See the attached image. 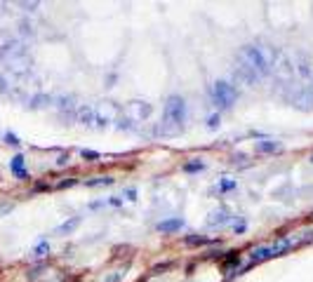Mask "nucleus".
<instances>
[{
	"label": "nucleus",
	"instance_id": "13",
	"mask_svg": "<svg viewBox=\"0 0 313 282\" xmlns=\"http://www.w3.org/2000/svg\"><path fill=\"white\" fill-rule=\"evenodd\" d=\"M80 221H83V216H71V219H66L64 223H59L54 233H57V235H71V233L80 226Z\"/></svg>",
	"mask_w": 313,
	"mask_h": 282
},
{
	"label": "nucleus",
	"instance_id": "27",
	"mask_svg": "<svg viewBox=\"0 0 313 282\" xmlns=\"http://www.w3.org/2000/svg\"><path fill=\"white\" fill-rule=\"evenodd\" d=\"M76 183H78V179L73 176V179H64V181H59L57 183V188H59V191L61 188H71V186H76Z\"/></svg>",
	"mask_w": 313,
	"mask_h": 282
},
{
	"label": "nucleus",
	"instance_id": "10",
	"mask_svg": "<svg viewBox=\"0 0 313 282\" xmlns=\"http://www.w3.org/2000/svg\"><path fill=\"white\" fill-rule=\"evenodd\" d=\"M273 259V249L271 244H264V247H254L250 252V266H257V263H264V261Z\"/></svg>",
	"mask_w": 313,
	"mask_h": 282
},
{
	"label": "nucleus",
	"instance_id": "3",
	"mask_svg": "<svg viewBox=\"0 0 313 282\" xmlns=\"http://www.w3.org/2000/svg\"><path fill=\"white\" fill-rule=\"evenodd\" d=\"M210 99L217 106V113L219 111H229L238 99V90L236 85L229 83V80H217V83L210 85Z\"/></svg>",
	"mask_w": 313,
	"mask_h": 282
},
{
	"label": "nucleus",
	"instance_id": "1",
	"mask_svg": "<svg viewBox=\"0 0 313 282\" xmlns=\"http://www.w3.org/2000/svg\"><path fill=\"white\" fill-rule=\"evenodd\" d=\"M275 61H278V50L275 47L261 45V43H250V45L240 47V52L236 57V66L247 71L254 80H261L273 71Z\"/></svg>",
	"mask_w": 313,
	"mask_h": 282
},
{
	"label": "nucleus",
	"instance_id": "7",
	"mask_svg": "<svg viewBox=\"0 0 313 282\" xmlns=\"http://www.w3.org/2000/svg\"><path fill=\"white\" fill-rule=\"evenodd\" d=\"M231 219H233V214H231L229 207H219V209H214L212 214H210V219H207V226L210 228H222V226H226V223H231Z\"/></svg>",
	"mask_w": 313,
	"mask_h": 282
},
{
	"label": "nucleus",
	"instance_id": "19",
	"mask_svg": "<svg viewBox=\"0 0 313 282\" xmlns=\"http://www.w3.org/2000/svg\"><path fill=\"white\" fill-rule=\"evenodd\" d=\"M184 172H189V174H193V172H200V169H205V162L200 160V158H193L191 162H184Z\"/></svg>",
	"mask_w": 313,
	"mask_h": 282
},
{
	"label": "nucleus",
	"instance_id": "5",
	"mask_svg": "<svg viewBox=\"0 0 313 282\" xmlns=\"http://www.w3.org/2000/svg\"><path fill=\"white\" fill-rule=\"evenodd\" d=\"M127 111H130L132 120L141 122V120H146V118H151L153 106L148 104V101H130V104H127Z\"/></svg>",
	"mask_w": 313,
	"mask_h": 282
},
{
	"label": "nucleus",
	"instance_id": "9",
	"mask_svg": "<svg viewBox=\"0 0 313 282\" xmlns=\"http://www.w3.org/2000/svg\"><path fill=\"white\" fill-rule=\"evenodd\" d=\"M182 228H184L182 216H170V219H163L158 223V230H161L163 235H172V233H177V230H182Z\"/></svg>",
	"mask_w": 313,
	"mask_h": 282
},
{
	"label": "nucleus",
	"instance_id": "31",
	"mask_svg": "<svg viewBox=\"0 0 313 282\" xmlns=\"http://www.w3.org/2000/svg\"><path fill=\"white\" fill-rule=\"evenodd\" d=\"M106 205H111V207H120V205H122V198H118V195H111V198L106 200Z\"/></svg>",
	"mask_w": 313,
	"mask_h": 282
},
{
	"label": "nucleus",
	"instance_id": "15",
	"mask_svg": "<svg viewBox=\"0 0 313 282\" xmlns=\"http://www.w3.org/2000/svg\"><path fill=\"white\" fill-rule=\"evenodd\" d=\"M214 240L207 235H198V233H191V235L184 237V244H189V247H205V244H212Z\"/></svg>",
	"mask_w": 313,
	"mask_h": 282
},
{
	"label": "nucleus",
	"instance_id": "25",
	"mask_svg": "<svg viewBox=\"0 0 313 282\" xmlns=\"http://www.w3.org/2000/svg\"><path fill=\"white\" fill-rule=\"evenodd\" d=\"M219 122H222V115L212 113L210 118H207V127H210V130H217V127H219Z\"/></svg>",
	"mask_w": 313,
	"mask_h": 282
},
{
	"label": "nucleus",
	"instance_id": "2",
	"mask_svg": "<svg viewBox=\"0 0 313 282\" xmlns=\"http://www.w3.org/2000/svg\"><path fill=\"white\" fill-rule=\"evenodd\" d=\"M186 115H189V106H186V99L179 97V94H170L165 99V106H163V125H172V130H182V125L186 122Z\"/></svg>",
	"mask_w": 313,
	"mask_h": 282
},
{
	"label": "nucleus",
	"instance_id": "4",
	"mask_svg": "<svg viewBox=\"0 0 313 282\" xmlns=\"http://www.w3.org/2000/svg\"><path fill=\"white\" fill-rule=\"evenodd\" d=\"M285 99L290 101L294 108H299V111H313V85L299 87V90H294L292 94H287Z\"/></svg>",
	"mask_w": 313,
	"mask_h": 282
},
{
	"label": "nucleus",
	"instance_id": "8",
	"mask_svg": "<svg viewBox=\"0 0 313 282\" xmlns=\"http://www.w3.org/2000/svg\"><path fill=\"white\" fill-rule=\"evenodd\" d=\"M10 172L19 179V181H29V169H26V158L22 153H17L15 158L10 160Z\"/></svg>",
	"mask_w": 313,
	"mask_h": 282
},
{
	"label": "nucleus",
	"instance_id": "34",
	"mask_svg": "<svg viewBox=\"0 0 313 282\" xmlns=\"http://www.w3.org/2000/svg\"><path fill=\"white\" fill-rule=\"evenodd\" d=\"M311 162H313V155H311Z\"/></svg>",
	"mask_w": 313,
	"mask_h": 282
},
{
	"label": "nucleus",
	"instance_id": "26",
	"mask_svg": "<svg viewBox=\"0 0 313 282\" xmlns=\"http://www.w3.org/2000/svg\"><path fill=\"white\" fill-rule=\"evenodd\" d=\"M3 139H5V144H10V146H19V144H22L15 132H5V137H3Z\"/></svg>",
	"mask_w": 313,
	"mask_h": 282
},
{
	"label": "nucleus",
	"instance_id": "11",
	"mask_svg": "<svg viewBox=\"0 0 313 282\" xmlns=\"http://www.w3.org/2000/svg\"><path fill=\"white\" fill-rule=\"evenodd\" d=\"M76 118H78L80 125L92 127V125L97 122V108H94V106H80V108H78V113H76Z\"/></svg>",
	"mask_w": 313,
	"mask_h": 282
},
{
	"label": "nucleus",
	"instance_id": "30",
	"mask_svg": "<svg viewBox=\"0 0 313 282\" xmlns=\"http://www.w3.org/2000/svg\"><path fill=\"white\" fill-rule=\"evenodd\" d=\"M245 228H247V223H245V219H240V221L233 223V230L236 233H245Z\"/></svg>",
	"mask_w": 313,
	"mask_h": 282
},
{
	"label": "nucleus",
	"instance_id": "6",
	"mask_svg": "<svg viewBox=\"0 0 313 282\" xmlns=\"http://www.w3.org/2000/svg\"><path fill=\"white\" fill-rule=\"evenodd\" d=\"M54 106L59 108V113L66 118H76V113H78V106H76V97L73 94H64V97H57L54 99Z\"/></svg>",
	"mask_w": 313,
	"mask_h": 282
},
{
	"label": "nucleus",
	"instance_id": "23",
	"mask_svg": "<svg viewBox=\"0 0 313 282\" xmlns=\"http://www.w3.org/2000/svg\"><path fill=\"white\" fill-rule=\"evenodd\" d=\"M132 118H120V120L115 122V127H118V130H134V125H132Z\"/></svg>",
	"mask_w": 313,
	"mask_h": 282
},
{
	"label": "nucleus",
	"instance_id": "33",
	"mask_svg": "<svg viewBox=\"0 0 313 282\" xmlns=\"http://www.w3.org/2000/svg\"><path fill=\"white\" fill-rule=\"evenodd\" d=\"M172 268V263H163V266H155L153 268V273H161V270H170Z\"/></svg>",
	"mask_w": 313,
	"mask_h": 282
},
{
	"label": "nucleus",
	"instance_id": "24",
	"mask_svg": "<svg viewBox=\"0 0 313 282\" xmlns=\"http://www.w3.org/2000/svg\"><path fill=\"white\" fill-rule=\"evenodd\" d=\"M122 198L127 200V202H134V200H137V188H134V186H127V188L122 191Z\"/></svg>",
	"mask_w": 313,
	"mask_h": 282
},
{
	"label": "nucleus",
	"instance_id": "28",
	"mask_svg": "<svg viewBox=\"0 0 313 282\" xmlns=\"http://www.w3.org/2000/svg\"><path fill=\"white\" fill-rule=\"evenodd\" d=\"M69 162H71V153H61L59 158H57V165H59V167L69 165Z\"/></svg>",
	"mask_w": 313,
	"mask_h": 282
},
{
	"label": "nucleus",
	"instance_id": "21",
	"mask_svg": "<svg viewBox=\"0 0 313 282\" xmlns=\"http://www.w3.org/2000/svg\"><path fill=\"white\" fill-rule=\"evenodd\" d=\"M80 158H83L85 162H94V160H101V153L92 151V148H83V151H80Z\"/></svg>",
	"mask_w": 313,
	"mask_h": 282
},
{
	"label": "nucleus",
	"instance_id": "32",
	"mask_svg": "<svg viewBox=\"0 0 313 282\" xmlns=\"http://www.w3.org/2000/svg\"><path fill=\"white\" fill-rule=\"evenodd\" d=\"M22 8L26 10V12H36V10H38V3H22Z\"/></svg>",
	"mask_w": 313,
	"mask_h": 282
},
{
	"label": "nucleus",
	"instance_id": "29",
	"mask_svg": "<svg viewBox=\"0 0 313 282\" xmlns=\"http://www.w3.org/2000/svg\"><path fill=\"white\" fill-rule=\"evenodd\" d=\"M122 277H125V273H120V270H118L115 275H106V277H104V282H120Z\"/></svg>",
	"mask_w": 313,
	"mask_h": 282
},
{
	"label": "nucleus",
	"instance_id": "20",
	"mask_svg": "<svg viewBox=\"0 0 313 282\" xmlns=\"http://www.w3.org/2000/svg\"><path fill=\"white\" fill-rule=\"evenodd\" d=\"M217 188H219V193H229V191H233V188H238V181L236 179H219Z\"/></svg>",
	"mask_w": 313,
	"mask_h": 282
},
{
	"label": "nucleus",
	"instance_id": "12",
	"mask_svg": "<svg viewBox=\"0 0 313 282\" xmlns=\"http://www.w3.org/2000/svg\"><path fill=\"white\" fill-rule=\"evenodd\" d=\"M254 151L257 153H278V151H283V144L275 141V139H261V141H254Z\"/></svg>",
	"mask_w": 313,
	"mask_h": 282
},
{
	"label": "nucleus",
	"instance_id": "14",
	"mask_svg": "<svg viewBox=\"0 0 313 282\" xmlns=\"http://www.w3.org/2000/svg\"><path fill=\"white\" fill-rule=\"evenodd\" d=\"M50 104H54V97H50V94H36V97H31L29 99V108H33V111L47 108Z\"/></svg>",
	"mask_w": 313,
	"mask_h": 282
},
{
	"label": "nucleus",
	"instance_id": "18",
	"mask_svg": "<svg viewBox=\"0 0 313 282\" xmlns=\"http://www.w3.org/2000/svg\"><path fill=\"white\" fill-rule=\"evenodd\" d=\"M294 66H297V73L301 78H311L313 73H311V69H308V59H306L304 54H299V59L294 61Z\"/></svg>",
	"mask_w": 313,
	"mask_h": 282
},
{
	"label": "nucleus",
	"instance_id": "17",
	"mask_svg": "<svg viewBox=\"0 0 313 282\" xmlns=\"http://www.w3.org/2000/svg\"><path fill=\"white\" fill-rule=\"evenodd\" d=\"M17 26H19V33H22L24 38H33V36L38 33V31H36V24L29 22V19H22Z\"/></svg>",
	"mask_w": 313,
	"mask_h": 282
},
{
	"label": "nucleus",
	"instance_id": "22",
	"mask_svg": "<svg viewBox=\"0 0 313 282\" xmlns=\"http://www.w3.org/2000/svg\"><path fill=\"white\" fill-rule=\"evenodd\" d=\"M47 252H50V242H47V240H40V242L36 244V249H33V256L40 259V256H45Z\"/></svg>",
	"mask_w": 313,
	"mask_h": 282
},
{
	"label": "nucleus",
	"instance_id": "16",
	"mask_svg": "<svg viewBox=\"0 0 313 282\" xmlns=\"http://www.w3.org/2000/svg\"><path fill=\"white\" fill-rule=\"evenodd\" d=\"M115 179L111 174H106V176H92V179H85V186L87 188H97V186H111Z\"/></svg>",
	"mask_w": 313,
	"mask_h": 282
}]
</instances>
